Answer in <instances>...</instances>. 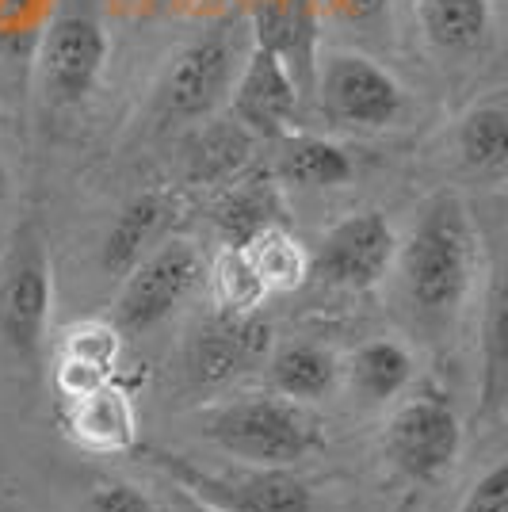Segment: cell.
Returning a JSON list of instances; mask_svg holds the SVG:
<instances>
[{
    "label": "cell",
    "mask_w": 508,
    "mask_h": 512,
    "mask_svg": "<svg viewBox=\"0 0 508 512\" xmlns=\"http://www.w3.org/2000/svg\"><path fill=\"white\" fill-rule=\"evenodd\" d=\"M478 272V234L455 192L432 195L409 234L398 237L390 276L409 318L440 333L459 318Z\"/></svg>",
    "instance_id": "obj_1"
},
{
    "label": "cell",
    "mask_w": 508,
    "mask_h": 512,
    "mask_svg": "<svg viewBox=\"0 0 508 512\" xmlns=\"http://www.w3.org/2000/svg\"><path fill=\"white\" fill-rule=\"evenodd\" d=\"M54 310V264L35 222H23L0 253V367L35 371Z\"/></svg>",
    "instance_id": "obj_2"
},
{
    "label": "cell",
    "mask_w": 508,
    "mask_h": 512,
    "mask_svg": "<svg viewBox=\"0 0 508 512\" xmlns=\"http://www.w3.org/2000/svg\"><path fill=\"white\" fill-rule=\"evenodd\" d=\"M203 436L214 448L233 455L237 463L253 467H295L318 448V425L291 398H279L276 390L241 394L203 417Z\"/></svg>",
    "instance_id": "obj_3"
},
{
    "label": "cell",
    "mask_w": 508,
    "mask_h": 512,
    "mask_svg": "<svg viewBox=\"0 0 508 512\" xmlns=\"http://www.w3.org/2000/svg\"><path fill=\"white\" fill-rule=\"evenodd\" d=\"M253 46L249 23H226L188 43L157 85V115L165 123H203L230 96L237 69Z\"/></svg>",
    "instance_id": "obj_4"
},
{
    "label": "cell",
    "mask_w": 508,
    "mask_h": 512,
    "mask_svg": "<svg viewBox=\"0 0 508 512\" xmlns=\"http://www.w3.org/2000/svg\"><path fill=\"white\" fill-rule=\"evenodd\" d=\"M207 256L191 237H161L134 268H130L111 306V321L123 337H142L169 321L184 302L203 287Z\"/></svg>",
    "instance_id": "obj_5"
},
{
    "label": "cell",
    "mask_w": 508,
    "mask_h": 512,
    "mask_svg": "<svg viewBox=\"0 0 508 512\" xmlns=\"http://www.w3.org/2000/svg\"><path fill=\"white\" fill-rule=\"evenodd\" d=\"M310 92H318L325 119L348 130H386L405 111V88L398 77L360 50L318 54Z\"/></svg>",
    "instance_id": "obj_6"
},
{
    "label": "cell",
    "mask_w": 508,
    "mask_h": 512,
    "mask_svg": "<svg viewBox=\"0 0 508 512\" xmlns=\"http://www.w3.org/2000/svg\"><path fill=\"white\" fill-rule=\"evenodd\" d=\"M157 467L169 474V482L218 512H314V493L291 467L237 463L233 470H199L180 455H157Z\"/></svg>",
    "instance_id": "obj_7"
},
{
    "label": "cell",
    "mask_w": 508,
    "mask_h": 512,
    "mask_svg": "<svg viewBox=\"0 0 508 512\" xmlns=\"http://www.w3.org/2000/svg\"><path fill=\"white\" fill-rule=\"evenodd\" d=\"M386 455L413 482H440L463 451V421L444 390L424 386L390 413Z\"/></svg>",
    "instance_id": "obj_8"
},
{
    "label": "cell",
    "mask_w": 508,
    "mask_h": 512,
    "mask_svg": "<svg viewBox=\"0 0 508 512\" xmlns=\"http://www.w3.org/2000/svg\"><path fill=\"white\" fill-rule=\"evenodd\" d=\"M394 249H398V230L382 211L344 214L321 234L318 249L310 253V276L333 291L363 295L390 276Z\"/></svg>",
    "instance_id": "obj_9"
},
{
    "label": "cell",
    "mask_w": 508,
    "mask_h": 512,
    "mask_svg": "<svg viewBox=\"0 0 508 512\" xmlns=\"http://www.w3.org/2000/svg\"><path fill=\"white\" fill-rule=\"evenodd\" d=\"M268 325L253 318L211 314L184 348V375L195 390H222L268 356Z\"/></svg>",
    "instance_id": "obj_10"
},
{
    "label": "cell",
    "mask_w": 508,
    "mask_h": 512,
    "mask_svg": "<svg viewBox=\"0 0 508 512\" xmlns=\"http://www.w3.org/2000/svg\"><path fill=\"white\" fill-rule=\"evenodd\" d=\"M107 62V35L100 23L85 16H62L43 31L39 43V73L50 100L81 104L96 88Z\"/></svg>",
    "instance_id": "obj_11"
},
{
    "label": "cell",
    "mask_w": 508,
    "mask_h": 512,
    "mask_svg": "<svg viewBox=\"0 0 508 512\" xmlns=\"http://www.w3.org/2000/svg\"><path fill=\"white\" fill-rule=\"evenodd\" d=\"M298 100H302V88L291 77V69L279 62L272 50L249 46L230 88L233 119L253 138H283L291 130Z\"/></svg>",
    "instance_id": "obj_12"
},
{
    "label": "cell",
    "mask_w": 508,
    "mask_h": 512,
    "mask_svg": "<svg viewBox=\"0 0 508 512\" xmlns=\"http://www.w3.org/2000/svg\"><path fill=\"white\" fill-rule=\"evenodd\" d=\"M123 341L127 337L115 329L111 318H85L65 329L54 348V386L65 402L111 383L123 356Z\"/></svg>",
    "instance_id": "obj_13"
},
{
    "label": "cell",
    "mask_w": 508,
    "mask_h": 512,
    "mask_svg": "<svg viewBox=\"0 0 508 512\" xmlns=\"http://www.w3.org/2000/svg\"><path fill=\"white\" fill-rule=\"evenodd\" d=\"M253 46L272 50L291 69L302 92H310L314 62H318V8L314 0H253L249 8Z\"/></svg>",
    "instance_id": "obj_14"
},
{
    "label": "cell",
    "mask_w": 508,
    "mask_h": 512,
    "mask_svg": "<svg viewBox=\"0 0 508 512\" xmlns=\"http://www.w3.org/2000/svg\"><path fill=\"white\" fill-rule=\"evenodd\" d=\"M65 436L92 455H123L138 444V409L123 386L104 383L65 402Z\"/></svg>",
    "instance_id": "obj_15"
},
{
    "label": "cell",
    "mask_w": 508,
    "mask_h": 512,
    "mask_svg": "<svg viewBox=\"0 0 508 512\" xmlns=\"http://www.w3.org/2000/svg\"><path fill=\"white\" fill-rule=\"evenodd\" d=\"M172 214H176V203L165 192H142L130 203H123V211L115 214V222L104 234V245H100V268L107 276L123 279L165 237Z\"/></svg>",
    "instance_id": "obj_16"
},
{
    "label": "cell",
    "mask_w": 508,
    "mask_h": 512,
    "mask_svg": "<svg viewBox=\"0 0 508 512\" xmlns=\"http://www.w3.org/2000/svg\"><path fill=\"white\" fill-rule=\"evenodd\" d=\"M424 43L444 58L482 54L493 39V0H413Z\"/></svg>",
    "instance_id": "obj_17"
},
{
    "label": "cell",
    "mask_w": 508,
    "mask_h": 512,
    "mask_svg": "<svg viewBox=\"0 0 508 512\" xmlns=\"http://www.w3.org/2000/svg\"><path fill=\"white\" fill-rule=\"evenodd\" d=\"M256 138L237 119H203L184 146V169L191 184H230L253 161Z\"/></svg>",
    "instance_id": "obj_18"
},
{
    "label": "cell",
    "mask_w": 508,
    "mask_h": 512,
    "mask_svg": "<svg viewBox=\"0 0 508 512\" xmlns=\"http://www.w3.org/2000/svg\"><path fill=\"white\" fill-rule=\"evenodd\" d=\"M340 363L337 356L314 341H291L268 356V383L279 398H291L298 406L321 402L337 390Z\"/></svg>",
    "instance_id": "obj_19"
},
{
    "label": "cell",
    "mask_w": 508,
    "mask_h": 512,
    "mask_svg": "<svg viewBox=\"0 0 508 512\" xmlns=\"http://www.w3.org/2000/svg\"><path fill=\"white\" fill-rule=\"evenodd\" d=\"M352 157L344 146L321 138V134H283L279 138V161L276 176L291 188H310V192H325V188H340L352 180Z\"/></svg>",
    "instance_id": "obj_20"
},
{
    "label": "cell",
    "mask_w": 508,
    "mask_h": 512,
    "mask_svg": "<svg viewBox=\"0 0 508 512\" xmlns=\"http://www.w3.org/2000/svg\"><path fill=\"white\" fill-rule=\"evenodd\" d=\"M344 371L367 406H386L413 383V352L394 337H375L348 356Z\"/></svg>",
    "instance_id": "obj_21"
},
{
    "label": "cell",
    "mask_w": 508,
    "mask_h": 512,
    "mask_svg": "<svg viewBox=\"0 0 508 512\" xmlns=\"http://www.w3.org/2000/svg\"><path fill=\"white\" fill-rule=\"evenodd\" d=\"M455 150L470 172L501 180L508 165V107L501 96L474 104L455 127Z\"/></svg>",
    "instance_id": "obj_22"
},
{
    "label": "cell",
    "mask_w": 508,
    "mask_h": 512,
    "mask_svg": "<svg viewBox=\"0 0 508 512\" xmlns=\"http://www.w3.org/2000/svg\"><path fill=\"white\" fill-rule=\"evenodd\" d=\"M207 291H211L214 314H226V318H253L260 314V306L268 299V287L264 279L256 276L253 260L241 245H226L222 253L207 264Z\"/></svg>",
    "instance_id": "obj_23"
},
{
    "label": "cell",
    "mask_w": 508,
    "mask_h": 512,
    "mask_svg": "<svg viewBox=\"0 0 508 512\" xmlns=\"http://www.w3.org/2000/svg\"><path fill=\"white\" fill-rule=\"evenodd\" d=\"M249 260H253L256 276L264 279L268 295H283V291H298L310 279V249L298 241L283 222L264 226L241 245Z\"/></svg>",
    "instance_id": "obj_24"
},
{
    "label": "cell",
    "mask_w": 508,
    "mask_h": 512,
    "mask_svg": "<svg viewBox=\"0 0 508 512\" xmlns=\"http://www.w3.org/2000/svg\"><path fill=\"white\" fill-rule=\"evenodd\" d=\"M272 222H283V214H279V199L268 184H233L214 207V226L226 237V245H245Z\"/></svg>",
    "instance_id": "obj_25"
},
{
    "label": "cell",
    "mask_w": 508,
    "mask_h": 512,
    "mask_svg": "<svg viewBox=\"0 0 508 512\" xmlns=\"http://www.w3.org/2000/svg\"><path fill=\"white\" fill-rule=\"evenodd\" d=\"M508 299H505V287L497 283L493 291H489V302H486V325H482V333H486V402L489 406H501L505 398V375H508Z\"/></svg>",
    "instance_id": "obj_26"
},
{
    "label": "cell",
    "mask_w": 508,
    "mask_h": 512,
    "mask_svg": "<svg viewBox=\"0 0 508 512\" xmlns=\"http://www.w3.org/2000/svg\"><path fill=\"white\" fill-rule=\"evenodd\" d=\"M85 512H165L161 501L127 478H100L85 497Z\"/></svg>",
    "instance_id": "obj_27"
},
{
    "label": "cell",
    "mask_w": 508,
    "mask_h": 512,
    "mask_svg": "<svg viewBox=\"0 0 508 512\" xmlns=\"http://www.w3.org/2000/svg\"><path fill=\"white\" fill-rule=\"evenodd\" d=\"M455 512H508V467L497 459L486 474L474 478V486L463 493Z\"/></svg>",
    "instance_id": "obj_28"
},
{
    "label": "cell",
    "mask_w": 508,
    "mask_h": 512,
    "mask_svg": "<svg viewBox=\"0 0 508 512\" xmlns=\"http://www.w3.org/2000/svg\"><path fill=\"white\" fill-rule=\"evenodd\" d=\"M314 8L340 23H375L390 12V0H314Z\"/></svg>",
    "instance_id": "obj_29"
},
{
    "label": "cell",
    "mask_w": 508,
    "mask_h": 512,
    "mask_svg": "<svg viewBox=\"0 0 508 512\" xmlns=\"http://www.w3.org/2000/svg\"><path fill=\"white\" fill-rule=\"evenodd\" d=\"M161 509H165V512H218V509H211L207 501H199V497H191L188 490H180L176 482H169V486H165Z\"/></svg>",
    "instance_id": "obj_30"
},
{
    "label": "cell",
    "mask_w": 508,
    "mask_h": 512,
    "mask_svg": "<svg viewBox=\"0 0 508 512\" xmlns=\"http://www.w3.org/2000/svg\"><path fill=\"white\" fill-rule=\"evenodd\" d=\"M157 8H165V12H172V16H188V12H195V8H203V0H153Z\"/></svg>",
    "instance_id": "obj_31"
},
{
    "label": "cell",
    "mask_w": 508,
    "mask_h": 512,
    "mask_svg": "<svg viewBox=\"0 0 508 512\" xmlns=\"http://www.w3.org/2000/svg\"><path fill=\"white\" fill-rule=\"evenodd\" d=\"M4 199H8V169H4V161H0V207H4Z\"/></svg>",
    "instance_id": "obj_32"
}]
</instances>
